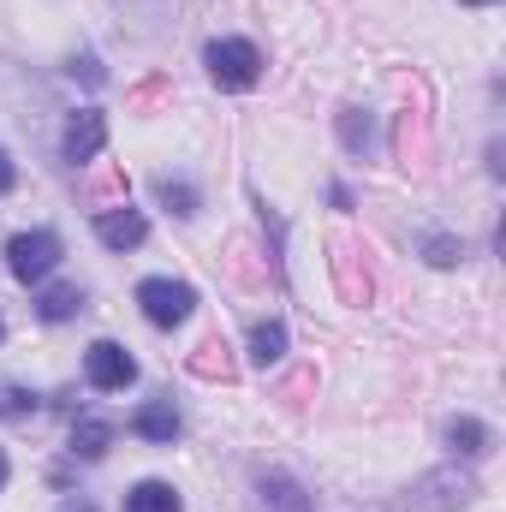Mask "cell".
Listing matches in <instances>:
<instances>
[{"instance_id":"1","label":"cell","mask_w":506,"mask_h":512,"mask_svg":"<svg viewBox=\"0 0 506 512\" xmlns=\"http://www.w3.org/2000/svg\"><path fill=\"white\" fill-rule=\"evenodd\" d=\"M471 495H477V477L459 471V465H441V471H429V477H417L405 489V512H453Z\"/></svg>"},{"instance_id":"2","label":"cell","mask_w":506,"mask_h":512,"mask_svg":"<svg viewBox=\"0 0 506 512\" xmlns=\"http://www.w3.org/2000/svg\"><path fill=\"white\" fill-rule=\"evenodd\" d=\"M54 262H60V233H48V227H30V233H12V239H6V268H12V280H24V286L48 280Z\"/></svg>"},{"instance_id":"3","label":"cell","mask_w":506,"mask_h":512,"mask_svg":"<svg viewBox=\"0 0 506 512\" xmlns=\"http://www.w3.org/2000/svg\"><path fill=\"white\" fill-rule=\"evenodd\" d=\"M137 310H143L155 328H179V322L197 310V286L167 280V274H149V280L137 286Z\"/></svg>"},{"instance_id":"4","label":"cell","mask_w":506,"mask_h":512,"mask_svg":"<svg viewBox=\"0 0 506 512\" xmlns=\"http://www.w3.org/2000/svg\"><path fill=\"white\" fill-rule=\"evenodd\" d=\"M203 66H209V78H215L221 90H251L256 78H262V54H256V42H245V36L209 42Z\"/></svg>"},{"instance_id":"5","label":"cell","mask_w":506,"mask_h":512,"mask_svg":"<svg viewBox=\"0 0 506 512\" xmlns=\"http://www.w3.org/2000/svg\"><path fill=\"white\" fill-rule=\"evenodd\" d=\"M84 376L96 393H126L137 382V358H131L120 340H96L90 352H84Z\"/></svg>"},{"instance_id":"6","label":"cell","mask_w":506,"mask_h":512,"mask_svg":"<svg viewBox=\"0 0 506 512\" xmlns=\"http://www.w3.org/2000/svg\"><path fill=\"white\" fill-rule=\"evenodd\" d=\"M60 149H66V161H72V167L96 161V155L108 149V114H102V108L72 114V126H66V137H60Z\"/></svg>"},{"instance_id":"7","label":"cell","mask_w":506,"mask_h":512,"mask_svg":"<svg viewBox=\"0 0 506 512\" xmlns=\"http://www.w3.org/2000/svg\"><path fill=\"white\" fill-rule=\"evenodd\" d=\"M96 239H102L108 251H137V245L149 239V221H143V209L114 203V209H102V215H96Z\"/></svg>"},{"instance_id":"8","label":"cell","mask_w":506,"mask_h":512,"mask_svg":"<svg viewBox=\"0 0 506 512\" xmlns=\"http://www.w3.org/2000/svg\"><path fill=\"white\" fill-rule=\"evenodd\" d=\"M179 429H185V423H179V405H173L167 393H161V399H149V405L131 417V435H137V441H155V447H173V441H179Z\"/></svg>"},{"instance_id":"9","label":"cell","mask_w":506,"mask_h":512,"mask_svg":"<svg viewBox=\"0 0 506 512\" xmlns=\"http://www.w3.org/2000/svg\"><path fill=\"white\" fill-rule=\"evenodd\" d=\"M447 447H453L459 459H483V453L495 447V429L477 423V417H453V423H447Z\"/></svg>"},{"instance_id":"10","label":"cell","mask_w":506,"mask_h":512,"mask_svg":"<svg viewBox=\"0 0 506 512\" xmlns=\"http://www.w3.org/2000/svg\"><path fill=\"white\" fill-rule=\"evenodd\" d=\"M108 447H114V423L108 417H78L72 423V453L78 459H102Z\"/></svg>"},{"instance_id":"11","label":"cell","mask_w":506,"mask_h":512,"mask_svg":"<svg viewBox=\"0 0 506 512\" xmlns=\"http://www.w3.org/2000/svg\"><path fill=\"white\" fill-rule=\"evenodd\" d=\"M262 507H268V512H310V495H304L292 477L268 471V477H262Z\"/></svg>"},{"instance_id":"12","label":"cell","mask_w":506,"mask_h":512,"mask_svg":"<svg viewBox=\"0 0 506 512\" xmlns=\"http://www.w3.org/2000/svg\"><path fill=\"white\" fill-rule=\"evenodd\" d=\"M126 512H179V495H173V483L149 477V483H137L126 495Z\"/></svg>"},{"instance_id":"13","label":"cell","mask_w":506,"mask_h":512,"mask_svg":"<svg viewBox=\"0 0 506 512\" xmlns=\"http://www.w3.org/2000/svg\"><path fill=\"white\" fill-rule=\"evenodd\" d=\"M78 310H84V292H78V286H48V292L36 298V316H42V322H72Z\"/></svg>"},{"instance_id":"14","label":"cell","mask_w":506,"mask_h":512,"mask_svg":"<svg viewBox=\"0 0 506 512\" xmlns=\"http://www.w3.org/2000/svg\"><path fill=\"white\" fill-rule=\"evenodd\" d=\"M280 358H286V328H280V322H256L251 328V364L268 370V364H280Z\"/></svg>"},{"instance_id":"15","label":"cell","mask_w":506,"mask_h":512,"mask_svg":"<svg viewBox=\"0 0 506 512\" xmlns=\"http://www.w3.org/2000/svg\"><path fill=\"white\" fill-rule=\"evenodd\" d=\"M30 411H36V393H30V387H0V417H30Z\"/></svg>"},{"instance_id":"16","label":"cell","mask_w":506,"mask_h":512,"mask_svg":"<svg viewBox=\"0 0 506 512\" xmlns=\"http://www.w3.org/2000/svg\"><path fill=\"white\" fill-rule=\"evenodd\" d=\"M161 203H173V215H197V191H191L185 179H179V185L161 179Z\"/></svg>"},{"instance_id":"17","label":"cell","mask_w":506,"mask_h":512,"mask_svg":"<svg viewBox=\"0 0 506 512\" xmlns=\"http://www.w3.org/2000/svg\"><path fill=\"white\" fill-rule=\"evenodd\" d=\"M340 131H346V143H352V149H370V120H358V108H346V114H340Z\"/></svg>"},{"instance_id":"18","label":"cell","mask_w":506,"mask_h":512,"mask_svg":"<svg viewBox=\"0 0 506 512\" xmlns=\"http://www.w3.org/2000/svg\"><path fill=\"white\" fill-rule=\"evenodd\" d=\"M459 256H465V245H453V239H429V262H435V268H453Z\"/></svg>"},{"instance_id":"19","label":"cell","mask_w":506,"mask_h":512,"mask_svg":"<svg viewBox=\"0 0 506 512\" xmlns=\"http://www.w3.org/2000/svg\"><path fill=\"white\" fill-rule=\"evenodd\" d=\"M12 185H18V167H12V155H6V149H0V197H6V191H12Z\"/></svg>"},{"instance_id":"20","label":"cell","mask_w":506,"mask_h":512,"mask_svg":"<svg viewBox=\"0 0 506 512\" xmlns=\"http://www.w3.org/2000/svg\"><path fill=\"white\" fill-rule=\"evenodd\" d=\"M60 512H96V507H90V501H66Z\"/></svg>"},{"instance_id":"21","label":"cell","mask_w":506,"mask_h":512,"mask_svg":"<svg viewBox=\"0 0 506 512\" xmlns=\"http://www.w3.org/2000/svg\"><path fill=\"white\" fill-rule=\"evenodd\" d=\"M6 477H12V465H6V453H0V489H6Z\"/></svg>"},{"instance_id":"22","label":"cell","mask_w":506,"mask_h":512,"mask_svg":"<svg viewBox=\"0 0 506 512\" xmlns=\"http://www.w3.org/2000/svg\"><path fill=\"white\" fill-rule=\"evenodd\" d=\"M459 6H495V0H459Z\"/></svg>"},{"instance_id":"23","label":"cell","mask_w":506,"mask_h":512,"mask_svg":"<svg viewBox=\"0 0 506 512\" xmlns=\"http://www.w3.org/2000/svg\"><path fill=\"white\" fill-rule=\"evenodd\" d=\"M0 334H6V328H0Z\"/></svg>"}]
</instances>
